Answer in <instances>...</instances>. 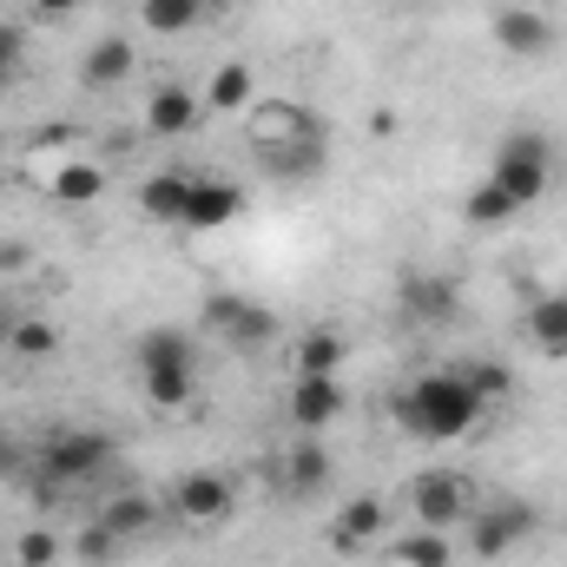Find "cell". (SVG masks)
<instances>
[{"label": "cell", "mask_w": 567, "mask_h": 567, "mask_svg": "<svg viewBox=\"0 0 567 567\" xmlns=\"http://www.w3.org/2000/svg\"><path fill=\"white\" fill-rule=\"evenodd\" d=\"M133 73H140V47H133L126 33L93 40V47H86V60H80V80H86L93 93H113V86H126Z\"/></svg>", "instance_id": "15"}, {"label": "cell", "mask_w": 567, "mask_h": 567, "mask_svg": "<svg viewBox=\"0 0 567 567\" xmlns=\"http://www.w3.org/2000/svg\"><path fill=\"white\" fill-rule=\"evenodd\" d=\"M290 429L297 435H323V429L343 416V377H290Z\"/></svg>", "instance_id": "10"}, {"label": "cell", "mask_w": 567, "mask_h": 567, "mask_svg": "<svg viewBox=\"0 0 567 567\" xmlns=\"http://www.w3.org/2000/svg\"><path fill=\"white\" fill-rule=\"evenodd\" d=\"M482 396H475V383L462 377V363H442V370H423V377H410L403 383V396H396V423L410 429V435H423V442H455V435H468V429L482 423Z\"/></svg>", "instance_id": "1"}, {"label": "cell", "mask_w": 567, "mask_h": 567, "mask_svg": "<svg viewBox=\"0 0 567 567\" xmlns=\"http://www.w3.org/2000/svg\"><path fill=\"white\" fill-rule=\"evenodd\" d=\"M73 555H80V561H86V567H106V561H113V555H120V542H113V535H106L100 522H86V528L73 535Z\"/></svg>", "instance_id": "32"}, {"label": "cell", "mask_w": 567, "mask_h": 567, "mask_svg": "<svg viewBox=\"0 0 567 567\" xmlns=\"http://www.w3.org/2000/svg\"><path fill=\"white\" fill-rule=\"evenodd\" d=\"M198 120H205V100L198 93H185L178 80L152 86V100H145V133L152 140H185V133H198Z\"/></svg>", "instance_id": "13"}, {"label": "cell", "mask_w": 567, "mask_h": 567, "mask_svg": "<svg viewBox=\"0 0 567 567\" xmlns=\"http://www.w3.org/2000/svg\"><path fill=\"white\" fill-rule=\"evenodd\" d=\"M535 528H542V515H535L522 495H495V502H482V508L468 515V555H475V561H502V555H515Z\"/></svg>", "instance_id": "4"}, {"label": "cell", "mask_w": 567, "mask_h": 567, "mask_svg": "<svg viewBox=\"0 0 567 567\" xmlns=\"http://www.w3.org/2000/svg\"><path fill=\"white\" fill-rule=\"evenodd\" d=\"M27 66V27H0V86Z\"/></svg>", "instance_id": "33"}, {"label": "cell", "mask_w": 567, "mask_h": 567, "mask_svg": "<svg viewBox=\"0 0 567 567\" xmlns=\"http://www.w3.org/2000/svg\"><path fill=\"white\" fill-rule=\"evenodd\" d=\"M185 198H192V172H178V165H165V172H152L140 185V212L152 225H185Z\"/></svg>", "instance_id": "17"}, {"label": "cell", "mask_w": 567, "mask_h": 567, "mask_svg": "<svg viewBox=\"0 0 567 567\" xmlns=\"http://www.w3.org/2000/svg\"><path fill=\"white\" fill-rule=\"evenodd\" d=\"M47 192H53L60 205H93V198L106 192V172H100L93 158H66V165L47 178Z\"/></svg>", "instance_id": "26"}, {"label": "cell", "mask_w": 567, "mask_h": 567, "mask_svg": "<svg viewBox=\"0 0 567 567\" xmlns=\"http://www.w3.org/2000/svg\"><path fill=\"white\" fill-rule=\"evenodd\" d=\"M555 20L548 13H535V7H502L495 13V47L502 53H515V60H542V53H555Z\"/></svg>", "instance_id": "12"}, {"label": "cell", "mask_w": 567, "mask_h": 567, "mask_svg": "<svg viewBox=\"0 0 567 567\" xmlns=\"http://www.w3.org/2000/svg\"><path fill=\"white\" fill-rule=\"evenodd\" d=\"M205 7H231V0H205Z\"/></svg>", "instance_id": "36"}, {"label": "cell", "mask_w": 567, "mask_h": 567, "mask_svg": "<svg viewBox=\"0 0 567 567\" xmlns=\"http://www.w3.org/2000/svg\"><path fill=\"white\" fill-rule=\"evenodd\" d=\"M140 370H198V343L172 323H152L140 337Z\"/></svg>", "instance_id": "22"}, {"label": "cell", "mask_w": 567, "mask_h": 567, "mask_svg": "<svg viewBox=\"0 0 567 567\" xmlns=\"http://www.w3.org/2000/svg\"><path fill=\"white\" fill-rule=\"evenodd\" d=\"M140 20L152 33H192L205 20V0H140Z\"/></svg>", "instance_id": "28"}, {"label": "cell", "mask_w": 567, "mask_h": 567, "mask_svg": "<svg viewBox=\"0 0 567 567\" xmlns=\"http://www.w3.org/2000/svg\"><path fill=\"white\" fill-rule=\"evenodd\" d=\"M100 528H106L120 548H133V542H145V535L158 528V502H152V495H113V502L100 508Z\"/></svg>", "instance_id": "20"}, {"label": "cell", "mask_w": 567, "mask_h": 567, "mask_svg": "<svg viewBox=\"0 0 567 567\" xmlns=\"http://www.w3.org/2000/svg\"><path fill=\"white\" fill-rule=\"evenodd\" d=\"M522 337H528L542 357L567 363V290H548V297H535V303H528V317H522Z\"/></svg>", "instance_id": "18"}, {"label": "cell", "mask_w": 567, "mask_h": 567, "mask_svg": "<svg viewBox=\"0 0 567 567\" xmlns=\"http://www.w3.org/2000/svg\"><path fill=\"white\" fill-rule=\"evenodd\" d=\"M488 178L528 212V205H542L548 192H555V145L548 133H535V126H515L508 140L495 145V158H488Z\"/></svg>", "instance_id": "3"}, {"label": "cell", "mask_w": 567, "mask_h": 567, "mask_svg": "<svg viewBox=\"0 0 567 567\" xmlns=\"http://www.w3.org/2000/svg\"><path fill=\"white\" fill-rule=\"evenodd\" d=\"M140 383L152 410H185L192 390H198V370H140Z\"/></svg>", "instance_id": "27"}, {"label": "cell", "mask_w": 567, "mask_h": 567, "mask_svg": "<svg viewBox=\"0 0 567 567\" xmlns=\"http://www.w3.org/2000/svg\"><path fill=\"white\" fill-rule=\"evenodd\" d=\"M343 357H350V337L337 323H317L297 337V377H343Z\"/></svg>", "instance_id": "19"}, {"label": "cell", "mask_w": 567, "mask_h": 567, "mask_svg": "<svg viewBox=\"0 0 567 567\" xmlns=\"http://www.w3.org/2000/svg\"><path fill=\"white\" fill-rule=\"evenodd\" d=\"M231 218H245V192H238L231 178L192 172V198H185V225H178V231H225Z\"/></svg>", "instance_id": "11"}, {"label": "cell", "mask_w": 567, "mask_h": 567, "mask_svg": "<svg viewBox=\"0 0 567 567\" xmlns=\"http://www.w3.org/2000/svg\"><path fill=\"white\" fill-rule=\"evenodd\" d=\"M20 475H33V462H27L20 435H7V429H0V482H20Z\"/></svg>", "instance_id": "34"}, {"label": "cell", "mask_w": 567, "mask_h": 567, "mask_svg": "<svg viewBox=\"0 0 567 567\" xmlns=\"http://www.w3.org/2000/svg\"><path fill=\"white\" fill-rule=\"evenodd\" d=\"M231 502H238V495H231V475H218V468H192V475H178V488H172V515L192 522V528L225 522Z\"/></svg>", "instance_id": "8"}, {"label": "cell", "mask_w": 567, "mask_h": 567, "mask_svg": "<svg viewBox=\"0 0 567 567\" xmlns=\"http://www.w3.org/2000/svg\"><path fill=\"white\" fill-rule=\"evenodd\" d=\"M515 212H522V205H515L495 178H475V192L462 198V225H468V231H502Z\"/></svg>", "instance_id": "24"}, {"label": "cell", "mask_w": 567, "mask_h": 567, "mask_svg": "<svg viewBox=\"0 0 567 567\" xmlns=\"http://www.w3.org/2000/svg\"><path fill=\"white\" fill-rule=\"evenodd\" d=\"M86 0H33V20H47V27H60V20H73Z\"/></svg>", "instance_id": "35"}, {"label": "cell", "mask_w": 567, "mask_h": 567, "mask_svg": "<svg viewBox=\"0 0 567 567\" xmlns=\"http://www.w3.org/2000/svg\"><path fill=\"white\" fill-rule=\"evenodd\" d=\"M245 120H251V152L297 145V140H330V133H323V120H317L310 106H297V100H258Z\"/></svg>", "instance_id": "7"}, {"label": "cell", "mask_w": 567, "mask_h": 567, "mask_svg": "<svg viewBox=\"0 0 567 567\" xmlns=\"http://www.w3.org/2000/svg\"><path fill=\"white\" fill-rule=\"evenodd\" d=\"M106 462H113V435H106V429H53V435L40 442L33 488H40V502H53L60 488H80V482H93Z\"/></svg>", "instance_id": "2"}, {"label": "cell", "mask_w": 567, "mask_h": 567, "mask_svg": "<svg viewBox=\"0 0 567 567\" xmlns=\"http://www.w3.org/2000/svg\"><path fill=\"white\" fill-rule=\"evenodd\" d=\"M205 106H218V113H251V106H258V73H251L245 60H225V66L212 73Z\"/></svg>", "instance_id": "23"}, {"label": "cell", "mask_w": 567, "mask_h": 567, "mask_svg": "<svg viewBox=\"0 0 567 567\" xmlns=\"http://www.w3.org/2000/svg\"><path fill=\"white\" fill-rule=\"evenodd\" d=\"M7 343H13L20 357H53V350H60V330H53L47 317H20V323L7 330Z\"/></svg>", "instance_id": "30"}, {"label": "cell", "mask_w": 567, "mask_h": 567, "mask_svg": "<svg viewBox=\"0 0 567 567\" xmlns=\"http://www.w3.org/2000/svg\"><path fill=\"white\" fill-rule=\"evenodd\" d=\"M403 495H410L416 522H423V528H442V535H449L455 522H468V515H475V482H468L462 468H423Z\"/></svg>", "instance_id": "5"}, {"label": "cell", "mask_w": 567, "mask_h": 567, "mask_svg": "<svg viewBox=\"0 0 567 567\" xmlns=\"http://www.w3.org/2000/svg\"><path fill=\"white\" fill-rule=\"evenodd\" d=\"M403 310L416 323H455L462 317V284L449 271H416V278H403Z\"/></svg>", "instance_id": "14"}, {"label": "cell", "mask_w": 567, "mask_h": 567, "mask_svg": "<svg viewBox=\"0 0 567 567\" xmlns=\"http://www.w3.org/2000/svg\"><path fill=\"white\" fill-rule=\"evenodd\" d=\"M323 158H330V140H297V145H271V152H258V165L284 178V185H303V178H317L323 172Z\"/></svg>", "instance_id": "21"}, {"label": "cell", "mask_w": 567, "mask_h": 567, "mask_svg": "<svg viewBox=\"0 0 567 567\" xmlns=\"http://www.w3.org/2000/svg\"><path fill=\"white\" fill-rule=\"evenodd\" d=\"M13 561L20 567H53L60 561V535H53V528H27V535L13 542Z\"/></svg>", "instance_id": "31"}, {"label": "cell", "mask_w": 567, "mask_h": 567, "mask_svg": "<svg viewBox=\"0 0 567 567\" xmlns=\"http://www.w3.org/2000/svg\"><path fill=\"white\" fill-rule=\"evenodd\" d=\"M462 377L475 383V396H482V403H502V396L515 390V370H508V363H495V357H475V363H462Z\"/></svg>", "instance_id": "29"}, {"label": "cell", "mask_w": 567, "mask_h": 567, "mask_svg": "<svg viewBox=\"0 0 567 567\" xmlns=\"http://www.w3.org/2000/svg\"><path fill=\"white\" fill-rule=\"evenodd\" d=\"M278 488L290 502H317L323 488H330V455H323V442H290L284 449V468H278Z\"/></svg>", "instance_id": "16"}, {"label": "cell", "mask_w": 567, "mask_h": 567, "mask_svg": "<svg viewBox=\"0 0 567 567\" xmlns=\"http://www.w3.org/2000/svg\"><path fill=\"white\" fill-rule=\"evenodd\" d=\"M377 542H390V502L383 495H350L337 508V522H330V548L337 555H363Z\"/></svg>", "instance_id": "9"}, {"label": "cell", "mask_w": 567, "mask_h": 567, "mask_svg": "<svg viewBox=\"0 0 567 567\" xmlns=\"http://www.w3.org/2000/svg\"><path fill=\"white\" fill-rule=\"evenodd\" d=\"M205 330H212V337H225V343H231V350H245V357H258V350H271V343H278V317H271L265 303H251V297H231V290L205 297Z\"/></svg>", "instance_id": "6"}, {"label": "cell", "mask_w": 567, "mask_h": 567, "mask_svg": "<svg viewBox=\"0 0 567 567\" xmlns=\"http://www.w3.org/2000/svg\"><path fill=\"white\" fill-rule=\"evenodd\" d=\"M390 561L396 567H449L455 548L442 528H410V535H390Z\"/></svg>", "instance_id": "25"}]
</instances>
